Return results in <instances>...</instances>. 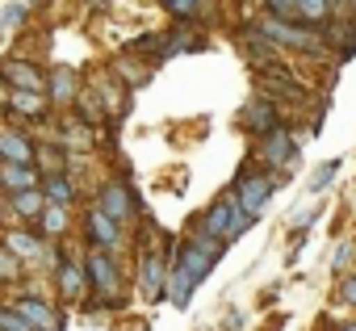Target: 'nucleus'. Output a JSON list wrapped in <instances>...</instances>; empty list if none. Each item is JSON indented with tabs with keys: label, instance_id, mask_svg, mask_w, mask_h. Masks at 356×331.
Instances as JSON below:
<instances>
[{
	"label": "nucleus",
	"instance_id": "1",
	"mask_svg": "<svg viewBox=\"0 0 356 331\" xmlns=\"http://www.w3.org/2000/svg\"><path fill=\"white\" fill-rule=\"evenodd\" d=\"M273 189H277V181L268 177V172H243L239 177V185H235V202H239V210L243 214H264V206H268V197H273Z\"/></svg>",
	"mask_w": 356,
	"mask_h": 331
},
{
	"label": "nucleus",
	"instance_id": "2",
	"mask_svg": "<svg viewBox=\"0 0 356 331\" xmlns=\"http://www.w3.org/2000/svg\"><path fill=\"white\" fill-rule=\"evenodd\" d=\"M277 47H289V51H323V34L318 30H302V26H289V22H281V17H268L264 26H260Z\"/></svg>",
	"mask_w": 356,
	"mask_h": 331
},
{
	"label": "nucleus",
	"instance_id": "3",
	"mask_svg": "<svg viewBox=\"0 0 356 331\" xmlns=\"http://www.w3.org/2000/svg\"><path fill=\"white\" fill-rule=\"evenodd\" d=\"M84 273H88V285L97 289L101 306H122V298H118V268H113V260L105 252H92L88 264H84Z\"/></svg>",
	"mask_w": 356,
	"mask_h": 331
},
{
	"label": "nucleus",
	"instance_id": "4",
	"mask_svg": "<svg viewBox=\"0 0 356 331\" xmlns=\"http://www.w3.org/2000/svg\"><path fill=\"white\" fill-rule=\"evenodd\" d=\"M168 264L155 256V252H143L138 256V281H143V298L147 302H163L168 298Z\"/></svg>",
	"mask_w": 356,
	"mask_h": 331
},
{
	"label": "nucleus",
	"instance_id": "5",
	"mask_svg": "<svg viewBox=\"0 0 356 331\" xmlns=\"http://www.w3.org/2000/svg\"><path fill=\"white\" fill-rule=\"evenodd\" d=\"M256 80H260V88H268V92H277V97H289V101H302V97H306V88H302V84L293 80V72L281 67V63L256 67Z\"/></svg>",
	"mask_w": 356,
	"mask_h": 331
},
{
	"label": "nucleus",
	"instance_id": "6",
	"mask_svg": "<svg viewBox=\"0 0 356 331\" xmlns=\"http://www.w3.org/2000/svg\"><path fill=\"white\" fill-rule=\"evenodd\" d=\"M214 264H218V260H210V256H206L202 248H193V243H185L181 252H176V260H172V268H176V273H185L193 285H202V281L210 277Z\"/></svg>",
	"mask_w": 356,
	"mask_h": 331
},
{
	"label": "nucleus",
	"instance_id": "7",
	"mask_svg": "<svg viewBox=\"0 0 356 331\" xmlns=\"http://www.w3.org/2000/svg\"><path fill=\"white\" fill-rule=\"evenodd\" d=\"M17 314H22L34 331H63V318H59L47 302H38V298H17Z\"/></svg>",
	"mask_w": 356,
	"mask_h": 331
},
{
	"label": "nucleus",
	"instance_id": "8",
	"mask_svg": "<svg viewBox=\"0 0 356 331\" xmlns=\"http://www.w3.org/2000/svg\"><path fill=\"white\" fill-rule=\"evenodd\" d=\"M92 97H101V105H105L109 113H122V109L130 105L126 84H118L113 72H97V76H92Z\"/></svg>",
	"mask_w": 356,
	"mask_h": 331
},
{
	"label": "nucleus",
	"instance_id": "9",
	"mask_svg": "<svg viewBox=\"0 0 356 331\" xmlns=\"http://www.w3.org/2000/svg\"><path fill=\"white\" fill-rule=\"evenodd\" d=\"M97 210H101V214H109V218L122 227V223L130 218V210H134V197H130V189H126V185H105V189H101V206H97Z\"/></svg>",
	"mask_w": 356,
	"mask_h": 331
},
{
	"label": "nucleus",
	"instance_id": "10",
	"mask_svg": "<svg viewBox=\"0 0 356 331\" xmlns=\"http://www.w3.org/2000/svg\"><path fill=\"white\" fill-rule=\"evenodd\" d=\"M88 239H92V248H97V252H109V248H118L122 231H118V223H113L109 214L92 210V214H88Z\"/></svg>",
	"mask_w": 356,
	"mask_h": 331
},
{
	"label": "nucleus",
	"instance_id": "11",
	"mask_svg": "<svg viewBox=\"0 0 356 331\" xmlns=\"http://www.w3.org/2000/svg\"><path fill=\"white\" fill-rule=\"evenodd\" d=\"M0 185L17 197V193H30L38 185V172L30 168V163H0Z\"/></svg>",
	"mask_w": 356,
	"mask_h": 331
},
{
	"label": "nucleus",
	"instance_id": "12",
	"mask_svg": "<svg viewBox=\"0 0 356 331\" xmlns=\"http://www.w3.org/2000/svg\"><path fill=\"white\" fill-rule=\"evenodd\" d=\"M243 122H248V126H252V134H260V138H268V134H277V130H281L277 109H273L268 101H252V105L243 109Z\"/></svg>",
	"mask_w": 356,
	"mask_h": 331
},
{
	"label": "nucleus",
	"instance_id": "13",
	"mask_svg": "<svg viewBox=\"0 0 356 331\" xmlns=\"http://www.w3.org/2000/svg\"><path fill=\"white\" fill-rule=\"evenodd\" d=\"M0 76H5L9 84H17V92H42V76L30 63H22V59H5Z\"/></svg>",
	"mask_w": 356,
	"mask_h": 331
},
{
	"label": "nucleus",
	"instance_id": "14",
	"mask_svg": "<svg viewBox=\"0 0 356 331\" xmlns=\"http://www.w3.org/2000/svg\"><path fill=\"white\" fill-rule=\"evenodd\" d=\"M34 159V147L26 134L17 130H0V163H30Z\"/></svg>",
	"mask_w": 356,
	"mask_h": 331
},
{
	"label": "nucleus",
	"instance_id": "15",
	"mask_svg": "<svg viewBox=\"0 0 356 331\" xmlns=\"http://www.w3.org/2000/svg\"><path fill=\"white\" fill-rule=\"evenodd\" d=\"M239 42H243V51H248L260 67H264V63H273V55H277V42H273L260 26H248V34H243Z\"/></svg>",
	"mask_w": 356,
	"mask_h": 331
},
{
	"label": "nucleus",
	"instance_id": "16",
	"mask_svg": "<svg viewBox=\"0 0 356 331\" xmlns=\"http://www.w3.org/2000/svg\"><path fill=\"white\" fill-rule=\"evenodd\" d=\"M59 289H63V298L67 302H80V293H84V285H88V273H84V264H59Z\"/></svg>",
	"mask_w": 356,
	"mask_h": 331
},
{
	"label": "nucleus",
	"instance_id": "17",
	"mask_svg": "<svg viewBox=\"0 0 356 331\" xmlns=\"http://www.w3.org/2000/svg\"><path fill=\"white\" fill-rule=\"evenodd\" d=\"M80 80H76V72L72 67H55L51 72V101H59V105H67L72 97H80V88H76Z\"/></svg>",
	"mask_w": 356,
	"mask_h": 331
},
{
	"label": "nucleus",
	"instance_id": "18",
	"mask_svg": "<svg viewBox=\"0 0 356 331\" xmlns=\"http://www.w3.org/2000/svg\"><path fill=\"white\" fill-rule=\"evenodd\" d=\"M293 155H298V151H293V143H289V134H285V130H277V134H268V138H264V159L273 163V168H281V163H285V159H293Z\"/></svg>",
	"mask_w": 356,
	"mask_h": 331
},
{
	"label": "nucleus",
	"instance_id": "19",
	"mask_svg": "<svg viewBox=\"0 0 356 331\" xmlns=\"http://www.w3.org/2000/svg\"><path fill=\"white\" fill-rule=\"evenodd\" d=\"M59 130H63V143H76V147H88V143H92V126H88V118H80V113H67V118L59 122Z\"/></svg>",
	"mask_w": 356,
	"mask_h": 331
},
{
	"label": "nucleus",
	"instance_id": "20",
	"mask_svg": "<svg viewBox=\"0 0 356 331\" xmlns=\"http://www.w3.org/2000/svg\"><path fill=\"white\" fill-rule=\"evenodd\" d=\"M5 248H9L17 260H30V264H38V260H42V243H38V239H30V235H22V231H13V235L5 239Z\"/></svg>",
	"mask_w": 356,
	"mask_h": 331
},
{
	"label": "nucleus",
	"instance_id": "21",
	"mask_svg": "<svg viewBox=\"0 0 356 331\" xmlns=\"http://www.w3.org/2000/svg\"><path fill=\"white\" fill-rule=\"evenodd\" d=\"M42 197H47L51 206L67 210V206H72V181H67V177H47V181H42Z\"/></svg>",
	"mask_w": 356,
	"mask_h": 331
},
{
	"label": "nucleus",
	"instance_id": "22",
	"mask_svg": "<svg viewBox=\"0 0 356 331\" xmlns=\"http://www.w3.org/2000/svg\"><path fill=\"white\" fill-rule=\"evenodd\" d=\"M9 105L17 113H26V118H42L47 113V97H38V92H9Z\"/></svg>",
	"mask_w": 356,
	"mask_h": 331
},
{
	"label": "nucleus",
	"instance_id": "23",
	"mask_svg": "<svg viewBox=\"0 0 356 331\" xmlns=\"http://www.w3.org/2000/svg\"><path fill=\"white\" fill-rule=\"evenodd\" d=\"M327 13H331V0H298V17L306 26H327Z\"/></svg>",
	"mask_w": 356,
	"mask_h": 331
},
{
	"label": "nucleus",
	"instance_id": "24",
	"mask_svg": "<svg viewBox=\"0 0 356 331\" xmlns=\"http://www.w3.org/2000/svg\"><path fill=\"white\" fill-rule=\"evenodd\" d=\"M34 159H38V168L47 172V177H63V151H51V147H34Z\"/></svg>",
	"mask_w": 356,
	"mask_h": 331
},
{
	"label": "nucleus",
	"instance_id": "25",
	"mask_svg": "<svg viewBox=\"0 0 356 331\" xmlns=\"http://www.w3.org/2000/svg\"><path fill=\"white\" fill-rule=\"evenodd\" d=\"M13 210H17V214H26V218L42 214V193H38V189H30V193H17V197H13Z\"/></svg>",
	"mask_w": 356,
	"mask_h": 331
},
{
	"label": "nucleus",
	"instance_id": "26",
	"mask_svg": "<svg viewBox=\"0 0 356 331\" xmlns=\"http://www.w3.org/2000/svg\"><path fill=\"white\" fill-rule=\"evenodd\" d=\"M63 227H67V214H63L59 206H47V210H42V231H47V235H63Z\"/></svg>",
	"mask_w": 356,
	"mask_h": 331
},
{
	"label": "nucleus",
	"instance_id": "27",
	"mask_svg": "<svg viewBox=\"0 0 356 331\" xmlns=\"http://www.w3.org/2000/svg\"><path fill=\"white\" fill-rule=\"evenodd\" d=\"M339 163H343V159H327V163H323V168L310 177V193H318V189H327V185H331V177L339 172Z\"/></svg>",
	"mask_w": 356,
	"mask_h": 331
},
{
	"label": "nucleus",
	"instance_id": "28",
	"mask_svg": "<svg viewBox=\"0 0 356 331\" xmlns=\"http://www.w3.org/2000/svg\"><path fill=\"white\" fill-rule=\"evenodd\" d=\"M22 22H26V5H5V9H0V34H9Z\"/></svg>",
	"mask_w": 356,
	"mask_h": 331
},
{
	"label": "nucleus",
	"instance_id": "29",
	"mask_svg": "<svg viewBox=\"0 0 356 331\" xmlns=\"http://www.w3.org/2000/svg\"><path fill=\"white\" fill-rule=\"evenodd\" d=\"M181 47H189V30H172V34H168V42L159 47V59H172Z\"/></svg>",
	"mask_w": 356,
	"mask_h": 331
},
{
	"label": "nucleus",
	"instance_id": "30",
	"mask_svg": "<svg viewBox=\"0 0 356 331\" xmlns=\"http://www.w3.org/2000/svg\"><path fill=\"white\" fill-rule=\"evenodd\" d=\"M17 273H22V260H17L9 248H0V277H5V281H13Z\"/></svg>",
	"mask_w": 356,
	"mask_h": 331
},
{
	"label": "nucleus",
	"instance_id": "31",
	"mask_svg": "<svg viewBox=\"0 0 356 331\" xmlns=\"http://www.w3.org/2000/svg\"><path fill=\"white\" fill-rule=\"evenodd\" d=\"M0 331H34L17 310H0Z\"/></svg>",
	"mask_w": 356,
	"mask_h": 331
},
{
	"label": "nucleus",
	"instance_id": "32",
	"mask_svg": "<svg viewBox=\"0 0 356 331\" xmlns=\"http://www.w3.org/2000/svg\"><path fill=\"white\" fill-rule=\"evenodd\" d=\"M163 5L176 13V17H193L197 13V5H202V0H163Z\"/></svg>",
	"mask_w": 356,
	"mask_h": 331
},
{
	"label": "nucleus",
	"instance_id": "33",
	"mask_svg": "<svg viewBox=\"0 0 356 331\" xmlns=\"http://www.w3.org/2000/svg\"><path fill=\"white\" fill-rule=\"evenodd\" d=\"M348 256H352V243H339V248H335V256H331V268H335V273H343V268H348Z\"/></svg>",
	"mask_w": 356,
	"mask_h": 331
},
{
	"label": "nucleus",
	"instance_id": "34",
	"mask_svg": "<svg viewBox=\"0 0 356 331\" xmlns=\"http://www.w3.org/2000/svg\"><path fill=\"white\" fill-rule=\"evenodd\" d=\"M268 9H273L277 17H281V13H285V17H293V13H298V0H268Z\"/></svg>",
	"mask_w": 356,
	"mask_h": 331
},
{
	"label": "nucleus",
	"instance_id": "35",
	"mask_svg": "<svg viewBox=\"0 0 356 331\" xmlns=\"http://www.w3.org/2000/svg\"><path fill=\"white\" fill-rule=\"evenodd\" d=\"M339 302H343V306H356V277H348V281L339 285Z\"/></svg>",
	"mask_w": 356,
	"mask_h": 331
},
{
	"label": "nucleus",
	"instance_id": "36",
	"mask_svg": "<svg viewBox=\"0 0 356 331\" xmlns=\"http://www.w3.org/2000/svg\"><path fill=\"white\" fill-rule=\"evenodd\" d=\"M22 5H26V9H30V5H38V0H22Z\"/></svg>",
	"mask_w": 356,
	"mask_h": 331
},
{
	"label": "nucleus",
	"instance_id": "37",
	"mask_svg": "<svg viewBox=\"0 0 356 331\" xmlns=\"http://www.w3.org/2000/svg\"><path fill=\"white\" fill-rule=\"evenodd\" d=\"M339 331H356V323H352V327H339Z\"/></svg>",
	"mask_w": 356,
	"mask_h": 331
},
{
	"label": "nucleus",
	"instance_id": "38",
	"mask_svg": "<svg viewBox=\"0 0 356 331\" xmlns=\"http://www.w3.org/2000/svg\"><path fill=\"white\" fill-rule=\"evenodd\" d=\"M92 5H109V0H92Z\"/></svg>",
	"mask_w": 356,
	"mask_h": 331
},
{
	"label": "nucleus",
	"instance_id": "39",
	"mask_svg": "<svg viewBox=\"0 0 356 331\" xmlns=\"http://www.w3.org/2000/svg\"><path fill=\"white\" fill-rule=\"evenodd\" d=\"M352 9H356V0H352Z\"/></svg>",
	"mask_w": 356,
	"mask_h": 331
}]
</instances>
